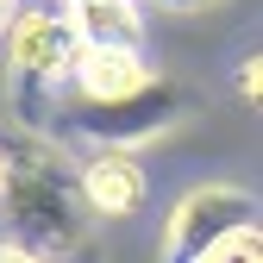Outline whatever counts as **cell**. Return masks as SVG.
<instances>
[{"label":"cell","instance_id":"cell-6","mask_svg":"<svg viewBox=\"0 0 263 263\" xmlns=\"http://www.w3.org/2000/svg\"><path fill=\"white\" fill-rule=\"evenodd\" d=\"M151 76V63L138 44H82L76 63H69V82L76 94H125Z\"/></svg>","mask_w":263,"mask_h":263},{"label":"cell","instance_id":"cell-5","mask_svg":"<svg viewBox=\"0 0 263 263\" xmlns=\"http://www.w3.org/2000/svg\"><path fill=\"white\" fill-rule=\"evenodd\" d=\"M76 182H82V201H88L94 219H125V213L144 207V163H138V151H94L76 170Z\"/></svg>","mask_w":263,"mask_h":263},{"label":"cell","instance_id":"cell-3","mask_svg":"<svg viewBox=\"0 0 263 263\" xmlns=\"http://www.w3.org/2000/svg\"><path fill=\"white\" fill-rule=\"evenodd\" d=\"M182 119H188L182 88L151 69L125 94H76V107L50 113V132H63L69 144H94V151H144L157 138H170Z\"/></svg>","mask_w":263,"mask_h":263},{"label":"cell","instance_id":"cell-7","mask_svg":"<svg viewBox=\"0 0 263 263\" xmlns=\"http://www.w3.org/2000/svg\"><path fill=\"white\" fill-rule=\"evenodd\" d=\"M63 19L82 44H144V7L138 0H63Z\"/></svg>","mask_w":263,"mask_h":263},{"label":"cell","instance_id":"cell-8","mask_svg":"<svg viewBox=\"0 0 263 263\" xmlns=\"http://www.w3.org/2000/svg\"><path fill=\"white\" fill-rule=\"evenodd\" d=\"M257 263L263 257V232H257V219H238V226H226V232L201 251V263Z\"/></svg>","mask_w":263,"mask_h":263},{"label":"cell","instance_id":"cell-11","mask_svg":"<svg viewBox=\"0 0 263 263\" xmlns=\"http://www.w3.org/2000/svg\"><path fill=\"white\" fill-rule=\"evenodd\" d=\"M163 7H213V0H163Z\"/></svg>","mask_w":263,"mask_h":263},{"label":"cell","instance_id":"cell-9","mask_svg":"<svg viewBox=\"0 0 263 263\" xmlns=\"http://www.w3.org/2000/svg\"><path fill=\"white\" fill-rule=\"evenodd\" d=\"M257 82H263V63H257V57H245V69H238V94H245L251 107L263 101V94H257Z\"/></svg>","mask_w":263,"mask_h":263},{"label":"cell","instance_id":"cell-4","mask_svg":"<svg viewBox=\"0 0 263 263\" xmlns=\"http://www.w3.org/2000/svg\"><path fill=\"white\" fill-rule=\"evenodd\" d=\"M238 219H257L251 188H238V182H201V188H188L182 201L170 207V219H163V257H170V263H201V251L226 232V226H238Z\"/></svg>","mask_w":263,"mask_h":263},{"label":"cell","instance_id":"cell-2","mask_svg":"<svg viewBox=\"0 0 263 263\" xmlns=\"http://www.w3.org/2000/svg\"><path fill=\"white\" fill-rule=\"evenodd\" d=\"M7 44V107L19 132H50L57 88H69V63L82 50L76 25L63 19V7H19L0 31Z\"/></svg>","mask_w":263,"mask_h":263},{"label":"cell","instance_id":"cell-10","mask_svg":"<svg viewBox=\"0 0 263 263\" xmlns=\"http://www.w3.org/2000/svg\"><path fill=\"white\" fill-rule=\"evenodd\" d=\"M19 7H25V0H0V31H7V19H13Z\"/></svg>","mask_w":263,"mask_h":263},{"label":"cell","instance_id":"cell-1","mask_svg":"<svg viewBox=\"0 0 263 263\" xmlns=\"http://www.w3.org/2000/svg\"><path fill=\"white\" fill-rule=\"evenodd\" d=\"M0 219H7L0 257L44 263V257H76L82 251L94 213L82 201V182L69 170V157L44 132L0 138Z\"/></svg>","mask_w":263,"mask_h":263}]
</instances>
